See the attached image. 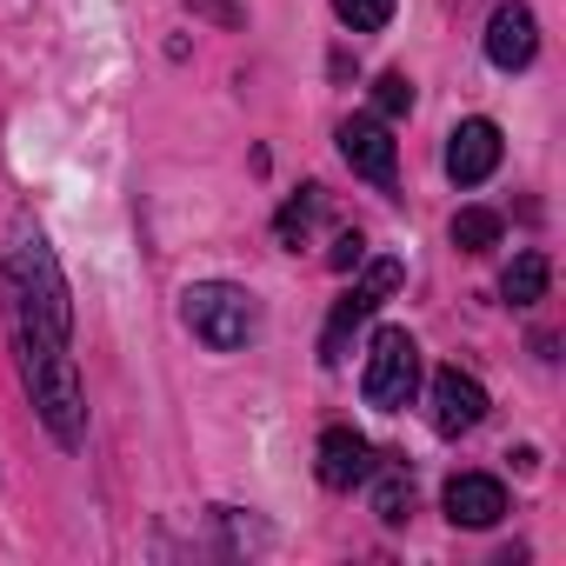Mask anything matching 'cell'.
<instances>
[{"instance_id": "cell-8", "label": "cell", "mask_w": 566, "mask_h": 566, "mask_svg": "<svg viewBox=\"0 0 566 566\" xmlns=\"http://www.w3.org/2000/svg\"><path fill=\"white\" fill-rule=\"evenodd\" d=\"M340 154H347V167L360 174V180H394V134H387V120H374V114H360V120H347L340 127Z\"/></svg>"}, {"instance_id": "cell-14", "label": "cell", "mask_w": 566, "mask_h": 566, "mask_svg": "<svg viewBox=\"0 0 566 566\" xmlns=\"http://www.w3.org/2000/svg\"><path fill=\"white\" fill-rule=\"evenodd\" d=\"M374 513L387 520V526H400L407 513H413V480L394 467V473H380V486H374Z\"/></svg>"}, {"instance_id": "cell-19", "label": "cell", "mask_w": 566, "mask_h": 566, "mask_svg": "<svg viewBox=\"0 0 566 566\" xmlns=\"http://www.w3.org/2000/svg\"><path fill=\"white\" fill-rule=\"evenodd\" d=\"M360 253H367V240H360V233H340V240H334V253H327V266H334V273H347V266H360Z\"/></svg>"}, {"instance_id": "cell-3", "label": "cell", "mask_w": 566, "mask_h": 566, "mask_svg": "<svg viewBox=\"0 0 566 566\" xmlns=\"http://www.w3.org/2000/svg\"><path fill=\"white\" fill-rule=\"evenodd\" d=\"M28 380H34V407H41L48 433H54L61 447H81V440H87V394H81L74 354H67V347L28 354Z\"/></svg>"}, {"instance_id": "cell-7", "label": "cell", "mask_w": 566, "mask_h": 566, "mask_svg": "<svg viewBox=\"0 0 566 566\" xmlns=\"http://www.w3.org/2000/svg\"><path fill=\"white\" fill-rule=\"evenodd\" d=\"M486 420V387L460 367H440L433 374V427L440 433H473Z\"/></svg>"}, {"instance_id": "cell-9", "label": "cell", "mask_w": 566, "mask_h": 566, "mask_svg": "<svg viewBox=\"0 0 566 566\" xmlns=\"http://www.w3.org/2000/svg\"><path fill=\"white\" fill-rule=\"evenodd\" d=\"M533 54H539V28H533V14L513 0V8H500V14L486 21V61H493L500 74H520Z\"/></svg>"}, {"instance_id": "cell-15", "label": "cell", "mask_w": 566, "mask_h": 566, "mask_svg": "<svg viewBox=\"0 0 566 566\" xmlns=\"http://www.w3.org/2000/svg\"><path fill=\"white\" fill-rule=\"evenodd\" d=\"M327 207V193L321 187H301V200H287V207H280V240H287V247H301V233L314 227V213Z\"/></svg>"}, {"instance_id": "cell-6", "label": "cell", "mask_w": 566, "mask_h": 566, "mask_svg": "<svg viewBox=\"0 0 566 566\" xmlns=\"http://www.w3.org/2000/svg\"><path fill=\"white\" fill-rule=\"evenodd\" d=\"M500 127L493 120H460L453 134H447V174L460 180V187H480L493 167H500Z\"/></svg>"}, {"instance_id": "cell-16", "label": "cell", "mask_w": 566, "mask_h": 566, "mask_svg": "<svg viewBox=\"0 0 566 566\" xmlns=\"http://www.w3.org/2000/svg\"><path fill=\"white\" fill-rule=\"evenodd\" d=\"M334 14L354 28V34H380L394 21V0H334Z\"/></svg>"}, {"instance_id": "cell-5", "label": "cell", "mask_w": 566, "mask_h": 566, "mask_svg": "<svg viewBox=\"0 0 566 566\" xmlns=\"http://www.w3.org/2000/svg\"><path fill=\"white\" fill-rule=\"evenodd\" d=\"M400 280H407V266H400V260H374V266H367V280H360V287H354V294L327 314V334H321V360H327V367H340V360H347L354 327L380 314V301L400 287Z\"/></svg>"}, {"instance_id": "cell-18", "label": "cell", "mask_w": 566, "mask_h": 566, "mask_svg": "<svg viewBox=\"0 0 566 566\" xmlns=\"http://www.w3.org/2000/svg\"><path fill=\"white\" fill-rule=\"evenodd\" d=\"M193 14H207V21H220V28H240L247 14H240V0H187Z\"/></svg>"}, {"instance_id": "cell-17", "label": "cell", "mask_w": 566, "mask_h": 566, "mask_svg": "<svg viewBox=\"0 0 566 566\" xmlns=\"http://www.w3.org/2000/svg\"><path fill=\"white\" fill-rule=\"evenodd\" d=\"M374 107H380V120L413 114V81H407V74H380V81H374Z\"/></svg>"}, {"instance_id": "cell-12", "label": "cell", "mask_w": 566, "mask_h": 566, "mask_svg": "<svg viewBox=\"0 0 566 566\" xmlns=\"http://www.w3.org/2000/svg\"><path fill=\"white\" fill-rule=\"evenodd\" d=\"M546 280H553L546 253H520V260L506 266V280H500V294H506L513 307H533V301H546Z\"/></svg>"}, {"instance_id": "cell-13", "label": "cell", "mask_w": 566, "mask_h": 566, "mask_svg": "<svg viewBox=\"0 0 566 566\" xmlns=\"http://www.w3.org/2000/svg\"><path fill=\"white\" fill-rule=\"evenodd\" d=\"M453 247H460V253L500 247V213H493V207H460V213H453Z\"/></svg>"}, {"instance_id": "cell-2", "label": "cell", "mask_w": 566, "mask_h": 566, "mask_svg": "<svg viewBox=\"0 0 566 566\" xmlns=\"http://www.w3.org/2000/svg\"><path fill=\"white\" fill-rule=\"evenodd\" d=\"M180 314H187L193 340H207L213 354H233V347H247L260 334V307H253L247 287H233V280H200V287H187Z\"/></svg>"}, {"instance_id": "cell-11", "label": "cell", "mask_w": 566, "mask_h": 566, "mask_svg": "<svg viewBox=\"0 0 566 566\" xmlns=\"http://www.w3.org/2000/svg\"><path fill=\"white\" fill-rule=\"evenodd\" d=\"M374 473V447L354 433V427H327L321 433V480L334 486V493H347V486H360Z\"/></svg>"}, {"instance_id": "cell-10", "label": "cell", "mask_w": 566, "mask_h": 566, "mask_svg": "<svg viewBox=\"0 0 566 566\" xmlns=\"http://www.w3.org/2000/svg\"><path fill=\"white\" fill-rule=\"evenodd\" d=\"M506 513V486L493 473H453L447 480V520L453 526H493Z\"/></svg>"}, {"instance_id": "cell-4", "label": "cell", "mask_w": 566, "mask_h": 566, "mask_svg": "<svg viewBox=\"0 0 566 566\" xmlns=\"http://www.w3.org/2000/svg\"><path fill=\"white\" fill-rule=\"evenodd\" d=\"M413 380H420V347L407 327H380L374 334V354H367V374H360V394L367 407L380 413H400L413 400Z\"/></svg>"}, {"instance_id": "cell-1", "label": "cell", "mask_w": 566, "mask_h": 566, "mask_svg": "<svg viewBox=\"0 0 566 566\" xmlns=\"http://www.w3.org/2000/svg\"><path fill=\"white\" fill-rule=\"evenodd\" d=\"M8 301H14L21 354L67 347V334H74V301H67L61 260H54V247L41 240L34 220H14V240H8Z\"/></svg>"}]
</instances>
